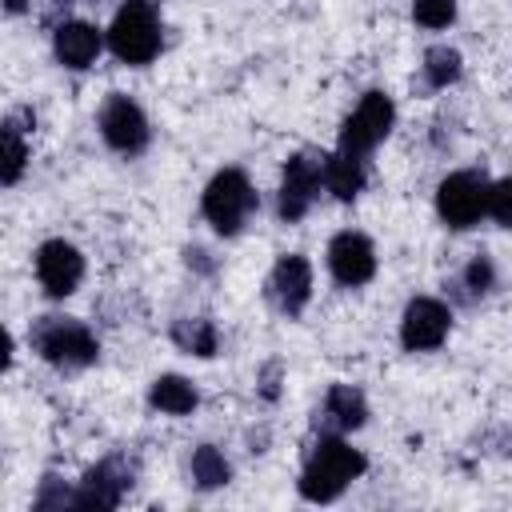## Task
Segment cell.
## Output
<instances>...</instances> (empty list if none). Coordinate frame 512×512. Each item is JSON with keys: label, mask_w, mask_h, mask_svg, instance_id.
I'll list each match as a JSON object with an SVG mask.
<instances>
[{"label": "cell", "mask_w": 512, "mask_h": 512, "mask_svg": "<svg viewBox=\"0 0 512 512\" xmlns=\"http://www.w3.org/2000/svg\"><path fill=\"white\" fill-rule=\"evenodd\" d=\"M368 472V456L352 444H344V436L336 432H324L308 460H304V472H300V496L312 500V504H332L352 480H360Z\"/></svg>", "instance_id": "obj_1"}, {"label": "cell", "mask_w": 512, "mask_h": 512, "mask_svg": "<svg viewBox=\"0 0 512 512\" xmlns=\"http://www.w3.org/2000/svg\"><path fill=\"white\" fill-rule=\"evenodd\" d=\"M28 344L32 352L52 364V368H64V372H76V368H88L96 364L100 356V340L96 332L76 320V316H40L28 332Z\"/></svg>", "instance_id": "obj_2"}, {"label": "cell", "mask_w": 512, "mask_h": 512, "mask_svg": "<svg viewBox=\"0 0 512 512\" xmlns=\"http://www.w3.org/2000/svg\"><path fill=\"white\" fill-rule=\"evenodd\" d=\"M108 48L120 64H152L164 48L160 12L152 0H124L108 24Z\"/></svg>", "instance_id": "obj_3"}, {"label": "cell", "mask_w": 512, "mask_h": 512, "mask_svg": "<svg viewBox=\"0 0 512 512\" xmlns=\"http://www.w3.org/2000/svg\"><path fill=\"white\" fill-rule=\"evenodd\" d=\"M200 212L212 224V232L236 236L248 224V216L256 212V188H252L248 172L244 168H220L200 196Z\"/></svg>", "instance_id": "obj_4"}, {"label": "cell", "mask_w": 512, "mask_h": 512, "mask_svg": "<svg viewBox=\"0 0 512 512\" xmlns=\"http://www.w3.org/2000/svg\"><path fill=\"white\" fill-rule=\"evenodd\" d=\"M392 124H396V104H392V96H388V92H380V88L364 92V96H360V104H356V108L348 112V120L340 124L336 152H348V156L368 160V156L376 152V144H380V140H388Z\"/></svg>", "instance_id": "obj_5"}, {"label": "cell", "mask_w": 512, "mask_h": 512, "mask_svg": "<svg viewBox=\"0 0 512 512\" xmlns=\"http://www.w3.org/2000/svg\"><path fill=\"white\" fill-rule=\"evenodd\" d=\"M324 172H328V156L316 148H300L296 156H288L280 176V196H276V212L284 224H296L308 216V208L324 188Z\"/></svg>", "instance_id": "obj_6"}, {"label": "cell", "mask_w": 512, "mask_h": 512, "mask_svg": "<svg viewBox=\"0 0 512 512\" xmlns=\"http://www.w3.org/2000/svg\"><path fill=\"white\" fill-rule=\"evenodd\" d=\"M488 192H492V180L484 172H476V168L448 172L436 184V212L448 228L464 232V228L480 224V216H488Z\"/></svg>", "instance_id": "obj_7"}, {"label": "cell", "mask_w": 512, "mask_h": 512, "mask_svg": "<svg viewBox=\"0 0 512 512\" xmlns=\"http://www.w3.org/2000/svg\"><path fill=\"white\" fill-rule=\"evenodd\" d=\"M100 136L112 152L120 156H140L152 140V128H148V116L144 108L124 96V92H112L104 104H100Z\"/></svg>", "instance_id": "obj_8"}, {"label": "cell", "mask_w": 512, "mask_h": 512, "mask_svg": "<svg viewBox=\"0 0 512 512\" xmlns=\"http://www.w3.org/2000/svg\"><path fill=\"white\" fill-rule=\"evenodd\" d=\"M132 488V464L124 456H104L100 464H92L80 484L72 488V508L84 512H108L124 500V492Z\"/></svg>", "instance_id": "obj_9"}, {"label": "cell", "mask_w": 512, "mask_h": 512, "mask_svg": "<svg viewBox=\"0 0 512 512\" xmlns=\"http://www.w3.org/2000/svg\"><path fill=\"white\" fill-rule=\"evenodd\" d=\"M452 332V308L436 296H416L408 300L404 316H400V344L408 352H432L448 340Z\"/></svg>", "instance_id": "obj_10"}, {"label": "cell", "mask_w": 512, "mask_h": 512, "mask_svg": "<svg viewBox=\"0 0 512 512\" xmlns=\"http://www.w3.org/2000/svg\"><path fill=\"white\" fill-rule=\"evenodd\" d=\"M36 280H40V288L52 300L72 296L80 288V280H84V256H80V248L72 240H60V236L56 240H44L36 248Z\"/></svg>", "instance_id": "obj_11"}, {"label": "cell", "mask_w": 512, "mask_h": 512, "mask_svg": "<svg viewBox=\"0 0 512 512\" xmlns=\"http://www.w3.org/2000/svg\"><path fill=\"white\" fill-rule=\"evenodd\" d=\"M328 272H332V280L340 288L368 284L376 276V248H372V240L364 232H352V228L336 232L328 240Z\"/></svg>", "instance_id": "obj_12"}, {"label": "cell", "mask_w": 512, "mask_h": 512, "mask_svg": "<svg viewBox=\"0 0 512 512\" xmlns=\"http://www.w3.org/2000/svg\"><path fill=\"white\" fill-rule=\"evenodd\" d=\"M268 296L288 320H296L312 300V264L300 252H284L268 276Z\"/></svg>", "instance_id": "obj_13"}, {"label": "cell", "mask_w": 512, "mask_h": 512, "mask_svg": "<svg viewBox=\"0 0 512 512\" xmlns=\"http://www.w3.org/2000/svg\"><path fill=\"white\" fill-rule=\"evenodd\" d=\"M100 48H104V36H100V28L88 24V20H60V24L52 28V52H56V60H60L64 68H72V72H84V68L100 56Z\"/></svg>", "instance_id": "obj_14"}, {"label": "cell", "mask_w": 512, "mask_h": 512, "mask_svg": "<svg viewBox=\"0 0 512 512\" xmlns=\"http://www.w3.org/2000/svg\"><path fill=\"white\" fill-rule=\"evenodd\" d=\"M364 420H368V400H364V392L356 384H332L324 392L320 408H316V424L324 432H336V436L356 432Z\"/></svg>", "instance_id": "obj_15"}, {"label": "cell", "mask_w": 512, "mask_h": 512, "mask_svg": "<svg viewBox=\"0 0 512 512\" xmlns=\"http://www.w3.org/2000/svg\"><path fill=\"white\" fill-rule=\"evenodd\" d=\"M368 184V160L348 156V152H332L328 156V172H324V188L336 200H356Z\"/></svg>", "instance_id": "obj_16"}, {"label": "cell", "mask_w": 512, "mask_h": 512, "mask_svg": "<svg viewBox=\"0 0 512 512\" xmlns=\"http://www.w3.org/2000/svg\"><path fill=\"white\" fill-rule=\"evenodd\" d=\"M148 404H152L156 412H164V416H188V412H196L200 396H196V388H192L184 376L164 372V376L152 380V388H148Z\"/></svg>", "instance_id": "obj_17"}, {"label": "cell", "mask_w": 512, "mask_h": 512, "mask_svg": "<svg viewBox=\"0 0 512 512\" xmlns=\"http://www.w3.org/2000/svg\"><path fill=\"white\" fill-rule=\"evenodd\" d=\"M172 344L180 352H188V356L208 360L220 348V332H216V324L208 316H188V320H176L172 324Z\"/></svg>", "instance_id": "obj_18"}, {"label": "cell", "mask_w": 512, "mask_h": 512, "mask_svg": "<svg viewBox=\"0 0 512 512\" xmlns=\"http://www.w3.org/2000/svg\"><path fill=\"white\" fill-rule=\"evenodd\" d=\"M452 288H456V300H464V304L484 300V296L496 288V264H492V256H488V252H476V256L460 268V276L452 280Z\"/></svg>", "instance_id": "obj_19"}, {"label": "cell", "mask_w": 512, "mask_h": 512, "mask_svg": "<svg viewBox=\"0 0 512 512\" xmlns=\"http://www.w3.org/2000/svg\"><path fill=\"white\" fill-rule=\"evenodd\" d=\"M192 480H196V488H204V492L224 488V484L232 480V464L224 460V452H220L216 444H200V448L192 452Z\"/></svg>", "instance_id": "obj_20"}, {"label": "cell", "mask_w": 512, "mask_h": 512, "mask_svg": "<svg viewBox=\"0 0 512 512\" xmlns=\"http://www.w3.org/2000/svg\"><path fill=\"white\" fill-rule=\"evenodd\" d=\"M460 72H464V60H460L456 48L432 44V48L424 52V84H428V88H448V84L460 80Z\"/></svg>", "instance_id": "obj_21"}, {"label": "cell", "mask_w": 512, "mask_h": 512, "mask_svg": "<svg viewBox=\"0 0 512 512\" xmlns=\"http://www.w3.org/2000/svg\"><path fill=\"white\" fill-rule=\"evenodd\" d=\"M0 140H4V156H0V180L12 188V184L20 180V172H24V164H28V144H24V132H20L16 116H8V120H4Z\"/></svg>", "instance_id": "obj_22"}, {"label": "cell", "mask_w": 512, "mask_h": 512, "mask_svg": "<svg viewBox=\"0 0 512 512\" xmlns=\"http://www.w3.org/2000/svg\"><path fill=\"white\" fill-rule=\"evenodd\" d=\"M412 20L424 28H448L456 20V0H412Z\"/></svg>", "instance_id": "obj_23"}, {"label": "cell", "mask_w": 512, "mask_h": 512, "mask_svg": "<svg viewBox=\"0 0 512 512\" xmlns=\"http://www.w3.org/2000/svg\"><path fill=\"white\" fill-rule=\"evenodd\" d=\"M36 512H52V508H72V488H64L60 476H44L40 480V492L32 500Z\"/></svg>", "instance_id": "obj_24"}, {"label": "cell", "mask_w": 512, "mask_h": 512, "mask_svg": "<svg viewBox=\"0 0 512 512\" xmlns=\"http://www.w3.org/2000/svg\"><path fill=\"white\" fill-rule=\"evenodd\" d=\"M488 216L500 228H512V176H504V180L492 184V192H488Z\"/></svg>", "instance_id": "obj_25"}, {"label": "cell", "mask_w": 512, "mask_h": 512, "mask_svg": "<svg viewBox=\"0 0 512 512\" xmlns=\"http://www.w3.org/2000/svg\"><path fill=\"white\" fill-rule=\"evenodd\" d=\"M184 260H188V268H192V272H200V276H212V272H216V260H212L204 248H196V244H192V248H184Z\"/></svg>", "instance_id": "obj_26"}, {"label": "cell", "mask_w": 512, "mask_h": 512, "mask_svg": "<svg viewBox=\"0 0 512 512\" xmlns=\"http://www.w3.org/2000/svg\"><path fill=\"white\" fill-rule=\"evenodd\" d=\"M260 396H264V400H276V396H280V364H276V360L264 364V372H260Z\"/></svg>", "instance_id": "obj_27"}, {"label": "cell", "mask_w": 512, "mask_h": 512, "mask_svg": "<svg viewBox=\"0 0 512 512\" xmlns=\"http://www.w3.org/2000/svg\"><path fill=\"white\" fill-rule=\"evenodd\" d=\"M4 8L16 16V12H24V8H28V0H4Z\"/></svg>", "instance_id": "obj_28"}]
</instances>
